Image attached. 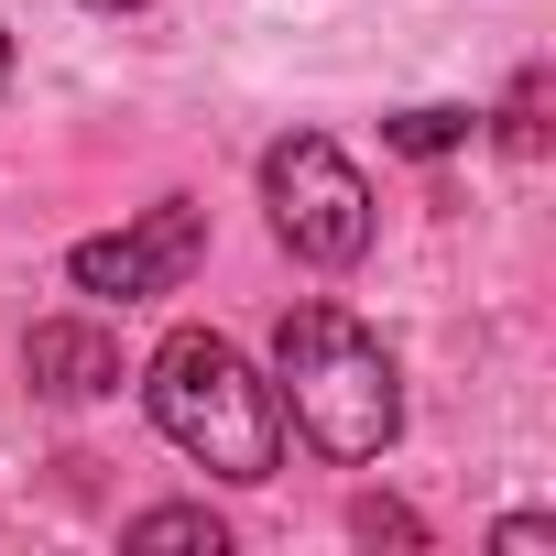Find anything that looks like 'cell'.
Returning <instances> with one entry per match:
<instances>
[{"mask_svg":"<svg viewBox=\"0 0 556 556\" xmlns=\"http://www.w3.org/2000/svg\"><path fill=\"white\" fill-rule=\"evenodd\" d=\"M350 534H361V545H426V523H415L404 502H361V513H350Z\"/></svg>","mask_w":556,"mask_h":556,"instance_id":"obj_8","label":"cell"},{"mask_svg":"<svg viewBox=\"0 0 556 556\" xmlns=\"http://www.w3.org/2000/svg\"><path fill=\"white\" fill-rule=\"evenodd\" d=\"M491 545H556V523L545 513H513V523H491Z\"/></svg>","mask_w":556,"mask_h":556,"instance_id":"obj_9","label":"cell"},{"mask_svg":"<svg viewBox=\"0 0 556 556\" xmlns=\"http://www.w3.org/2000/svg\"><path fill=\"white\" fill-rule=\"evenodd\" d=\"M262 207H273V240L317 273H350L371 251V186L328 131H295V142L262 153Z\"/></svg>","mask_w":556,"mask_h":556,"instance_id":"obj_3","label":"cell"},{"mask_svg":"<svg viewBox=\"0 0 556 556\" xmlns=\"http://www.w3.org/2000/svg\"><path fill=\"white\" fill-rule=\"evenodd\" d=\"M131 545H207V556H218L229 534H218V513H197V502H153V513H131Z\"/></svg>","mask_w":556,"mask_h":556,"instance_id":"obj_6","label":"cell"},{"mask_svg":"<svg viewBox=\"0 0 556 556\" xmlns=\"http://www.w3.org/2000/svg\"><path fill=\"white\" fill-rule=\"evenodd\" d=\"M142 404H153L164 447H186L218 480H273V458H285V404L218 328H175L142 361Z\"/></svg>","mask_w":556,"mask_h":556,"instance_id":"obj_2","label":"cell"},{"mask_svg":"<svg viewBox=\"0 0 556 556\" xmlns=\"http://www.w3.org/2000/svg\"><path fill=\"white\" fill-rule=\"evenodd\" d=\"M197 251H207V207H197V197H164V207H142L131 229L77 240L66 273H77V295H121V306H142V295H175V285H186Z\"/></svg>","mask_w":556,"mask_h":556,"instance_id":"obj_4","label":"cell"},{"mask_svg":"<svg viewBox=\"0 0 556 556\" xmlns=\"http://www.w3.org/2000/svg\"><path fill=\"white\" fill-rule=\"evenodd\" d=\"M469 142V110H404L393 121V153H458Z\"/></svg>","mask_w":556,"mask_h":556,"instance_id":"obj_7","label":"cell"},{"mask_svg":"<svg viewBox=\"0 0 556 556\" xmlns=\"http://www.w3.org/2000/svg\"><path fill=\"white\" fill-rule=\"evenodd\" d=\"M88 12H131V0H88Z\"/></svg>","mask_w":556,"mask_h":556,"instance_id":"obj_11","label":"cell"},{"mask_svg":"<svg viewBox=\"0 0 556 556\" xmlns=\"http://www.w3.org/2000/svg\"><path fill=\"white\" fill-rule=\"evenodd\" d=\"M0 88H12V34H0Z\"/></svg>","mask_w":556,"mask_h":556,"instance_id":"obj_10","label":"cell"},{"mask_svg":"<svg viewBox=\"0 0 556 556\" xmlns=\"http://www.w3.org/2000/svg\"><path fill=\"white\" fill-rule=\"evenodd\" d=\"M273 404L295 415V437L317 458H350V469L404 437V371L339 306H295L285 328H273Z\"/></svg>","mask_w":556,"mask_h":556,"instance_id":"obj_1","label":"cell"},{"mask_svg":"<svg viewBox=\"0 0 556 556\" xmlns=\"http://www.w3.org/2000/svg\"><path fill=\"white\" fill-rule=\"evenodd\" d=\"M23 371H34V393H55V404H99V393L121 382V350H110L88 317H45V328L23 339Z\"/></svg>","mask_w":556,"mask_h":556,"instance_id":"obj_5","label":"cell"}]
</instances>
